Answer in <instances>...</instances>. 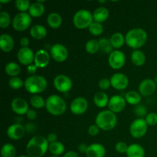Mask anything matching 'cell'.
Listing matches in <instances>:
<instances>
[{
	"mask_svg": "<svg viewBox=\"0 0 157 157\" xmlns=\"http://www.w3.org/2000/svg\"><path fill=\"white\" fill-rule=\"evenodd\" d=\"M45 108L52 115L60 116L66 111L67 104L64 100L59 95L52 94L45 101Z\"/></svg>",
	"mask_w": 157,
	"mask_h": 157,
	"instance_id": "cell-5",
	"label": "cell"
},
{
	"mask_svg": "<svg viewBox=\"0 0 157 157\" xmlns=\"http://www.w3.org/2000/svg\"><path fill=\"white\" fill-rule=\"evenodd\" d=\"M48 150L53 156H59L64 153V144H61V142L56 141V142L49 144Z\"/></svg>",
	"mask_w": 157,
	"mask_h": 157,
	"instance_id": "cell-32",
	"label": "cell"
},
{
	"mask_svg": "<svg viewBox=\"0 0 157 157\" xmlns=\"http://www.w3.org/2000/svg\"><path fill=\"white\" fill-rule=\"evenodd\" d=\"M94 22L93 15L91 12L86 9L78 10L73 17L74 25L79 29H84L90 27Z\"/></svg>",
	"mask_w": 157,
	"mask_h": 157,
	"instance_id": "cell-6",
	"label": "cell"
},
{
	"mask_svg": "<svg viewBox=\"0 0 157 157\" xmlns=\"http://www.w3.org/2000/svg\"><path fill=\"white\" fill-rule=\"evenodd\" d=\"M16 150L15 147L11 144H6L1 149L2 157H15Z\"/></svg>",
	"mask_w": 157,
	"mask_h": 157,
	"instance_id": "cell-33",
	"label": "cell"
},
{
	"mask_svg": "<svg viewBox=\"0 0 157 157\" xmlns=\"http://www.w3.org/2000/svg\"><path fill=\"white\" fill-rule=\"evenodd\" d=\"M126 104H127V101H126L125 98H123L121 95H114L111 97L109 101V110L114 113H121L126 107Z\"/></svg>",
	"mask_w": 157,
	"mask_h": 157,
	"instance_id": "cell-13",
	"label": "cell"
},
{
	"mask_svg": "<svg viewBox=\"0 0 157 157\" xmlns=\"http://www.w3.org/2000/svg\"><path fill=\"white\" fill-rule=\"evenodd\" d=\"M49 143L43 136H34L29 141L26 147V152L30 157H42L48 151Z\"/></svg>",
	"mask_w": 157,
	"mask_h": 157,
	"instance_id": "cell-1",
	"label": "cell"
},
{
	"mask_svg": "<svg viewBox=\"0 0 157 157\" xmlns=\"http://www.w3.org/2000/svg\"><path fill=\"white\" fill-rule=\"evenodd\" d=\"M131 61L137 67L144 65L146 61L145 54L140 50H134L131 54Z\"/></svg>",
	"mask_w": 157,
	"mask_h": 157,
	"instance_id": "cell-28",
	"label": "cell"
},
{
	"mask_svg": "<svg viewBox=\"0 0 157 157\" xmlns=\"http://www.w3.org/2000/svg\"><path fill=\"white\" fill-rule=\"evenodd\" d=\"M47 87V80L41 75H31L25 81V88L29 93L32 94L38 95V94L42 93L46 90Z\"/></svg>",
	"mask_w": 157,
	"mask_h": 157,
	"instance_id": "cell-3",
	"label": "cell"
},
{
	"mask_svg": "<svg viewBox=\"0 0 157 157\" xmlns=\"http://www.w3.org/2000/svg\"><path fill=\"white\" fill-rule=\"evenodd\" d=\"M14 45H15L14 39L10 35L2 34L1 35V37H0V48L3 52L8 53V52H12V49L14 48Z\"/></svg>",
	"mask_w": 157,
	"mask_h": 157,
	"instance_id": "cell-21",
	"label": "cell"
},
{
	"mask_svg": "<svg viewBox=\"0 0 157 157\" xmlns=\"http://www.w3.org/2000/svg\"><path fill=\"white\" fill-rule=\"evenodd\" d=\"M9 85L11 88L14 90H18L21 88L25 85V82L18 77H14L11 78L9 81Z\"/></svg>",
	"mask_w": 157,
	"mask_h": 157,
	"instance_id": "cell-39",
	"label": "cell"
},
{
	"mask_svg": "<svg viewBox=\"0 0 157 157\" xmlns=\"http://www.w3.org/2000/svg\"><path fill=\"white\" fill-rule=\"evenodd\" d=\"M47 23L52 29H58L62 24V18L60 14L57 12H52L48 16Z\"/></svg>",
	"mask_w": 157,
	"mask_h": 157,
	"instance_id": "cell-26",
	"label": "cell"
},
{
	"mask_svg": "<svg viewBox=\"0 0 157 157\" xmlns=\"http://www.w3.org/2000/svg\"><path fill=\"white\" fill-rule=\"evenodd\" d=\"M10 0H6V1H3V0H0V3L1 4H5V3H9L10 2Z\"/></svg>",
	"mask_w": 157,
	"mask_h": 157,
	"instance_id": "cell-52",
	"label": "cell"
},
{
	"mask_svg": "<svg viewBox=\"0 0 157 157\" xmlns=\"http://www.w3.org/2000/svg\"><path fill=\"white\" fill-rule=\"evenodd\" d=\"M30 35L34 39H43L47 35V30L41 25H35L30 29Z\"/></svg>",
	"mask_w": 157,
	"mask_h": 157,
	"instance_id": "cell-24",
	"label": "cell"
},
{
	"mask_svg": "<svg viewBox=\"0 0 157 157\" xmlns=\"http://www.w3.org/2000/svg\"><path fill=\"white\" fill-rule=\"evenodd\" d=\"M147 108L144 107V105H141V104H139V105L136 106L134 109V113H136V115H137L139 117V118H143V117L147 116Z\"/></svg>",
	"mask_w": 157,
	"mask_h": 157,
	"instance_id": "cell-42",
	"label": "cell"
},
{
	"mask_svg": "<svg viewBox=\"0 0 157 157\" xmlns=\"http://www.w3.org/2000/svg\"><path fill=\"white\" fill-rule=\"evenodd\" d=\"M85 50L87 53L91 55L97 53L100 50L99 41L96 39L89 40L85 44Z\"/></svg>",
	"mask_w": 157,
	"mask_h": 157,
	"instance_id": "cell-34",
	"label": "cell"
},
{
	"mask_svg": "<svg viewBox=\"0 0 157 157\" xmlns=\"http://www.w3.org/2000/svg\"><path fill=\"white\" fill-rule=\"evenodd\" d=\"M11 109L18 115H24L29 111V104L21 98H15L11 103Z\"/></svg>",
	"mask_w": 157,
	"mask_h": 157,
	"instance_id": "cell-17",
	"label": "cell"
},
{
	"mask_svg": "<svg viewBox=\"0 0 157 157\" xmlns=\"http://www.w3.org/2000/svg\"><path fill=\"white\" fill-rule=\"evenodd\" d=\"M99 87L103 90H106L107 89H109V87L111 85V83H110V80L108 78H102V79L100 80L99 81Z\"/></svg>",
	"mask_w": 157,
	"mask_h": 157,
	"instance_id": "cell-44",
	"label": "cell"
},
{
	"mask_svg": "<svg viewBox=\"0 0 157 157\" xmlns=\"http://www.w3.org/2000/svg\"><path fill=\"white\" fill-rule=\"evenodd\" d=\"M87 148H88V146L85 144H81L78 147V150L80 153H86L87 152Z\"/></svg>",
	"mask_w": 157,
	"mask_h": 157,
	"instance_id": "cell-49",
	"label": "cell"
},
{
	"mask_svg": "<svg viewBox=\"0 0 157 157\" xmlns=\"http://www.w3.org/2000/svg\"><path fill=\"white\" fill-rule=\"evenodd\" d=\"M110 41L113 48H121L125 43V37L124 36L123 34L120 33V32H116L112 35Z\"/></svg>",
	"mask_w": 157,
	"mask_h": 157,
	"instance_id": "cell-30",
	"label": "cell"
},
{
	"mask_svg": "<svg viewBox=\"0 0 157 157\" xmlns=\"http://www.w3.org/2000/svg\"><path fill=\"white\" fill-rule=\"evenodd\" d=\"M110 99L105 92L99 91L97 92L94 96V102L98 107L104 108L106 106H108V103Z\"/></svg>",
	"mask_w": 157,
	"mask_h": 157,
	"instance_id": "cell-25",
	"label": "cell"
},
{
	"mask_svg": "<svg viewBox=\"0 0 157 157\" xmlns=\"http://www.w3.org/2000/svg\"><path fill=\"white\" fill-rule=\"evenodd\" d=\"M18 157H30V156H29L27 155V156H25V155H21V156H19Z\"/></svg>",
	"mask_w": 157,
	"mask_h": 157,
	"instance_id": "cell-53",
	"label": "cell"
},
{
	"mask_svg": "<svg viewBox=\"0 0 157 157\" xmlns=\"http://www.w3.org/2000/svg\"><path fill=\"white\" fill-rule=\"evenodd\" d=\"M127 157H144L145 150L144 147L137 144H133L128 146V149L126 153Z\"/></svg>",
	"mask_w": 157,
	"mask_h": 157,
	"instance_id": "cell-23",
	"label": "cell"
},
{
	"mask_svg": "<svg viewBox=\"0 0 157 157\" xmlns=\"http://www.w3.org/2000/svg\"><path fill=\"white\" fill-rule=\"evenodd\" d=\"M109 15H110V12H109L108 9L104 6H101V7H98V9H95L94 12V21H96V22L102 23L108 18Z\"/></svg>",
	"mask_w": 157,
	"mask_h": 157,
	"instance_id": "cell-22",
	"label": "cell"
},
{
	"mask_svg": "<svg viewBox=\"0 0 157 157\" xmlns=\"http://www.w3.org/2000/svg\"><path fill=\"white\" fill-rule=\"evenodd\" d=\"M55 89L61 93H67L72 88V81L69 77L64 75H59L53 81Z\"/></svg>",
	"mask_w": 157,
	"mask_h": 157,
	"instance_id": "cell-11",
	"label": "cell"
},
{
	"mask_svg": "<svg viewBox=\"0 0 157 157\" xmlns=\"http://www.w3.org/2000/svg\"><path fill=\"white\" fill-rule=\"evenodd\" d=\"M126 62V56L123 52L120 50L113 51L109 55L108 64L110 67L114 70L122 68Z\"/></svg>",
	"mask_w": 157,
	"mask_h": 157,
	"instance_id": "cell-9",
	"label": "cell"
},
{
	"mask_svg": "<svg viewBox=\"0 0 157 157\" xmlns=\"http://www.w3.org/2000/svg\"><path fill=\"white\" fill-rule=\"evenodd\" d=\"M100 130L101 129L98 127V125L96 124H93V125H90V127H88V133L89 135L92 136H95L99 133Z\"/></svg>",
	"mask_w": 157,
	"mask_h": 157,
	"instance_id": "cell-45",
	"label": "cell"
},
{
	"mask_svg": "<svg viewBox=\"0 0 157 157\" xmlns=\"http://www.w3.org/2000/svg\"><path fill=\"white\" fill-rule=\"evenodd\" d=\"M155 82H156V85H157V76L156 77V78H155Z\"/></svg>",
	"mask_w": 157,
	"mask_h": 157,
	"instance_id": "cell-55",
	"label": "cell"
},
{
	"mask_svg": "<svg viewBox=\"0 0 157 157\" xmlns=\"http://www.w3.org/2000/svg\"><path fill=\"white\" fill-rule=\"evenodd\" d=\"M35 65L39 68H44L47 67L50 62V55L47 51L40 49L35 54Z\"/></svg>",
	"mask_w": 157,
	"mask_h": 157,
	"instance_id": "cell-19",
	"label": "cell"
},
{
	"mask_svg": "<svg viewBox=\"0 0 157 157\" xmlns=\"http://www.w3.org/2000/svg\"><path fill=\"white\" fill-rule=\"evenodd\" d=\"M5 72L12 78L17 77L21 72V67L17 63L9 62L5 67Z\"/></svg>",
	"mask_w": 157,
	"mask_h": 157,
	"instance_id": "cell-31",
	"label": "cell"
},
{
	"mask_svg": "<svg viewBox=\"0 0 157 157\" xmlns=\"http://www.w3.org/2000/svg\"><path fill=\"white\" fill-rule=\"evenodd\" d=\"M52 157H59V156H52Z\"/></svg>",
	"mask_w": 157,
	"mask_h": 157,
	"instance_id": "cell-56",
	"label": "cell"
},
{
	"mask_svg": "<svg viewBox=\"0 0 157 157\" xmlns=\"http://www.w3.org/2000/svg\"><path fill=\"white\" fill-rule=\"evenodd\" d=\"M98 2H99V3H106L107 2H106V1H98Z\"/></svg>",
	"mask_w": 157,
	"mask_h": 157,
	"instance_id": "cell-54",
	"label": "cell"
},
{
	"mask_svg": "<svg viewBox=\"0 0 157 157\" xmlns=\"http://www.w3.org/2000/svg\"><path fill=\"white\" fill-rule=\"evenodd\" d=\"M37 68H38V67H37L35 65V64H34V65H32V64H31V65L28 66V68H27L28 73L30 74V75L35 74V72H36Z\"/></svg>",
	"mask_w": 157,
	"mask_h": 157,
	"instance_id": "cell-50",
	"label": "cell"
},
{
	"mask_svg": "<svg viewBox=\"0 0 157 157\" xmlns=\"http://www.w3.org/2000/svg\"><path fill=\"white\" fill-rule=\"evenodd\" d=\"M110 83H111V86L116 90H125L129 85L128 77L123 73L114 74L110 78Z\"/></svg>",
	"mask_w": 157,
	"mask_h": 157,
	"instance_id": "cell-14",
	"label": "cell"
},
{
	"mask_svg": "<svg viewBox=\"0 0 157 157\" xmlns=\"http://www.w3.org/2000/svg\"><path fill=\"white\" fill-rule=\"evenodd\" d=\"M25 128L20 124H12L7 130V136L9 139L18 140L21 139L25 133Z\"/></svg>",
	"mask_w": 157,
	"mask_h": 157,
	"instance_id": "cell-18",
	"label": "cell"
},
{
	"mask_svg": "<svg viewBox=\"0 0 157 157\" xmlns=\"http://www.w3.org/2000/svg\"><path fill=\"white\" fill-rule=\"evenodd\" d=\"M15 6L18 11L21 12H25L29 10L31 4L28 0H16L15 2Z\"/></svg>",
	"mask_w": 157,
	"mask_h": 157,
	"instance_id": "cell-40",
	"label": "cell"
},
{
	"mask_svg": "<svg viewBox=\"0 0 157 157\" xmlns=\"http://www.w3.org/2000/svg\"><path fill=\"white\" fill-rule=\"evenodd\" d=\"M89 32L91 35H94V36H99L104 32V27L101 25V23L96 22V21H94L91 25H90V27L88 28Z\"/></svg>",
	"mask_w": 157,
	"mask_h": 157,
	"instance_id": "cell-37",
	"label": "cell"
},
{
	"mask_svg": "<svg viewBox=\"0 0 157 157\" xmlns=\"http://www.w3.org/2000/svg\"><path fill=\"white\" fill-rule=\"evenodd\" d=\"M100 44V50L102 52H105L107 54H110L113 52V47H112L111 44H110V40L107 39L105 38H102L99 40Z\"/></svg>",
	"mask_w": 157,
	"mask_h": 157,
	"instance_id": "cell-36",
	"label": "cell"
},
{
	"mask_svg": "<svg viewBox=\"0 0 157 157\" xmlns=\"http://www.w3.org/2000/svg\"><path fill=\"white\" fill-rule=\"evenodd\" d=\"M125 100L128 104L137 106L140 104L142 98H141V94L139 92H136L135 90H130L126 94Z\"/></svg>",
	"mask_w": 157,
	"mask_h": 157,
	"instance_id": "cell-29",
	"label": "cell"
},
{
	"mask_svg": "<svg viewBox=\"0 0 157 157\" xmlns=\"http://www.w3.org/2000/svg\"><path fill=\"white\" fill-rule=\"evenodd\" d=\"M145 121L148 126H155L157 124V113H150L146 116Z\"/></svg>",
	"mask_w": 157,
	"mask_h": 157,
	"instance_id": "cell-41",
	"label": "cell"
},
{
	"mask_svg": "<svg viewBox=\"0 0 157 157\" xmlns=\"http://www.w3.org/2000/svg\"><path fill=\"white\" fill-rule=\"evenodd\" d=\"M11 24V16L7 12H1L0 13V27L2 29H6Z\"/></svg>",
	"mask_w": 157,
	"mask_h": 157,
	"instance_id": "cell-38",
	"label": "cell"
},
{
	"mask_svg": "<svg viewBox=\"0 0 157 157\" xmlns=\"http://www.w3.org/2000/svg\"><path fill=\"white\" fill-rule=\"evenodd\" d=\"M17 58L21 64L29 66L35 60V54L29 48H21L17 53Z\"/></svg>",
	"mask_w": 157,
	"mask_h": 157,
	"instance_id": "cell-16",
	"label": "cell"
},
{
	"mask_svg": "<svg viewBox=\"0 0 157 157\" xmlns=\"http://www.w3.org/2000/svg\"><path fill=\"white\" fill-rule=\"evenodd\" d=\"M128 149V146L124 142H118L115 145V150L119 153H126Z\"/></svg>",
	"mask_w": 157,
	"mask_h": 157,
	"instance_id": "cell-43",
	"label": "cell"
},
{
	"mask_svg": "<svg viewBox=\"0 0 157 157\" xmlns=\"http://www.w3.org/2000/svg\"><path fill=\"white\" fill-rule=\"evenodd\" d=\"M30 104L34 108L36 109H41L45 107V101L43 99L42 97L39 95H34L33 97H32L30 100Z\"/></svg>",
	"mask_w": 157,
	"mask_h": 157,
	"instance_id": "cell-35",
	"label": "cell"
},
{
	"mask_svg": "<svg viewBox=\"0 0 157 157\" xmlns=\"http://www.w3.org/2000/svg\"><path fill=\"white\" fill-rule=\"evenodd\" d=\"M46 139H47L48 142L49 144H52V143L56 142L57 140H58V136H57L56 133H50L48 134Z\"/></svg>",
	"mask_w": 157,
	"mask_h": 157,
	"instance_id": "cell-47",
	"label": "cell"
},
{
	"mask_svg": "<svg viewBox=\"0 0 157 157\" xmlns=\"http://www.w3.org/2000/svg\"><path fill=\"white\" fill-rule=\"evenodd\" d=\"M32 24V16L28 12H20L14 17L12 26L17 32H24Z\"/></svg>",
	"mask_w": 157,
	"mask_h": 157,
	"instance_id": "cell-7",
	"label": "cell"
},
{
	"mask_svg": "<svg viewBox=\"0 0 157 157\" xmlns=\"http://www.w3.org/2000/svg\"><path fill=\"white\" fill-rule=\"evenodd\" d=\"M29 13L32 17H35V18L41 17L44 13V5L42 3L38 2V1L36 2L32 3L29 8Z\"/></svg>",
	"mask_w": 157,
	"mask_h": 157,
	"instance_id": "cell-27",
	"label": "cell"
},
{
	"mask_svg": "<svg viewBox=\"0 0 157 157\" xmlns=\"http://www.w3.org/2000/svg\"><path fill=\"white\" fill-rule=\"evenodd\" d=\"M63 157H79V156H78V154L76 153V152L68 151L64 155V156Z\"/></svg>",
	"mask_w": 157,
	"mask_h": 157,
	"instance_id": "cell-51",
	"label": "cell"
},
{
	"mask_svg": "<svg viewBox=\"0 0 157 157\" xmlns=\"http://www.w3.org/2000/svg\"><path fill=\"white\" fill-rule=\"evenodd\" d=\"M106 149L102 144H93L88 146L86 156L87 157H104Z\"/></svg>",
	"mask_w": 157,
	"mask_h": 157,
	"instance_id": "cell-20",
	"label": "cell"
},
{
	"mask_svg": "<svg viewBox=\"0 0 157 157\" xmlns=\"http://www.w3.org/2000/svg\"><path fill=\"white\" fill-rule=\"evenodd\" d=\"M117 123V117L116 113L110 110H102L100 112L95 119V124L98 126L101 130L104 131L111 130L116 127Z\"/></svg>",
	"mask_w": 157,
	"mask_h": 157,
	"instance_id": "cell-4",
	"label": "cell"
},
{
	"mask_svg": "<svg viewBox=\"0 0 157 157\" xmlns=\"http://www.w3.org/2000/svg\"><path fill=\"white\" fill-rule=\"evenodd\" d=\"M148 130V125L144 118H137L130 124V133L133 137L136 139L144 136Z\"/></svg>",
	"mask_w": 157,
	"mask_h": 157,
	"instance_id": "cell-8",
	"label": "cell"
},
{
	"mask_svg": "<svg viewBox=\"0 0 157 157\" xmlns=\"http://www.w3.org/2000/svg\"><path fill=\"white\" fill-rule=\"evenodd\" d=\"M26 116H27V118L29 120L34 121V120H35L37 118L38 114H37V112L35 110H33V109H29V111L26 113Z\"/></svg>",
	"mask_w": 157,
	"mask_h": 157,
	"instance_id": "cell-46",
	"label": "cell"
},
{
	"mask_svg": "<svg viewBox=\"0 0 157 157\" xmlns=\"http://www.w3.org/2000/svg\"><path fill=\"white\" fill-rule=\"evenodd\" d=\"M88 107V102L83 97H78L71 101L70 110L75 115H81L85 113Z\"/></svg>",
	"mask_w": 157,
	"mask_h": 157,
	"instance_id": "cell-12",
	"label": "cell"
},
{
	"mask_svg": "<svg viewBox=\"0 0 157 157\" xmlns=\"http://www.w3.org/2000/svg\"><path fill=\"white\" fill-rule=\"evenodd\" d=\"M20 44H21V48H29V39L27 37H22L20 40Z\"/></svg>",
	"mask_w": 157,
	"mask_h": 157,
	"instance_id": "cell-48",
	"label": "cell"
},
{
	"mask_svg": "<svg viewBox=\"0 0 157 157\" xmlns=\"http://www.w3.org/2000/svg\"><path fill=\"white\" fill-rule=\"evenodd\" d=\"M50 55L57 62H64L68 58V51L64 45L57 43L51 48Z\"/></svg>",
	"mask_w": 157,
	"mask_h": 157,
	"instance_id": "cell-10",
	"label": "cell"
},
{
	"mask_svg": "<svg viewBox=\"0 0 157 157\" xmlns=\"http://www.w3.org/2000/svg\"><path fill=\"white\" fill-rule=\"evenodd\" d=\"M148 35L144 29L135 28L130 29L125 36V42L130 48L137 50L147 42Z\"/></svg>",
	"mask_w": 157,
	"mask_h": 157,
	"instance_id": "cell-2",
	"label": "cell"
},
{
	"mask_svg": "<svg viewBox=\"0 0 157 157\" xmlns=\"http://www.w3.org/2000/svg\"><path fill=\"white\" fill-rule=\"evenodd\" d=\"M155 81L150 78L144 79L139 84V93L144 97H148L153 94L156 90Z\"/></svg>",
	"mask_w": 157,
	"mask_h": 157,
	"instance_id": "cell-15",
	"label": "cell"
}]
</instances>
